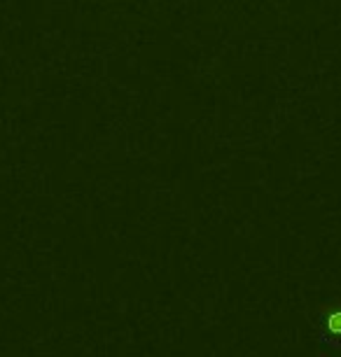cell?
<instances>
[{"mask_svg":"<svg viewBox=\"0 0 341 357\" xmlns=\"http://www.w3.org/2000/svg\"><path fill=\"white\" fill-rule=\"evenodd\" d=\"M316 339L320 348L327 350V353H339L341 350V301L327 304L318 311Z\"/></svg>","mask_w":341,"mask_h":357,"instance_id":"obj_1","label":"cell"}]
</instances>
